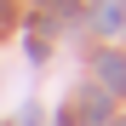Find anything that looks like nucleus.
Instances as JSON below:
<instances>
[{"label":"nucleus","instance_id":"f257e3e1","mask_svg":"<svg viewBox=\"0 0 126 126\" xmlns=\"http://www.w3.org/2000/svg\"><path fill=\"white\" fill-rule=\"evenodd\" d=\"M97 75H103V86H109V92L126 86V63H120V57H103V63H97Z\"/></svg>","mask_w":126,"mask_h":126},{"label":"nucleus","instance_id":"f03ea898","mask_svg":"<svg viewBox=\"0 0 126 126\" xmlns=\"http://www.w3.org/2000/svg\"><path fill=\"white\" fill-rule=\"evenodd\" d=\"M120 23V6H97V29H115Z\"/></svg>","mask_w":126,"mask_h":126},{"label":"nucleus","instance_id":"7ed1b4c3","mask_svg":"<svg viewBox=\"0 0 126 126\" xmlns=\"http://www.w3.org/2000/svg\"><path fill=\"white\" fill-rule=\"evenodd\" d=\"M0 17H6V0H0Z\"/></svg>","mask_w":126,"mask_h":126}]
</instances>
